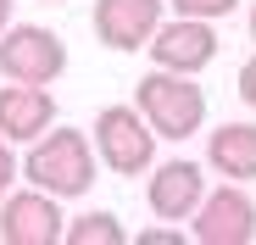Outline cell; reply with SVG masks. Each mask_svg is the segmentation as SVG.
<instances>
[{
    "mask_svg": "<svg viewBox=\"0 0 256 245\" xmlns=\"http://www.w3.org/2000/svg\"><path fill=\"white\" fill-rule=\"evenodd\" d=\"M95 156L100 150H90L84 128H50V134L34 140L22 173H28V184L50 190L56 200H72V195H84V190L95 184Z\"/></svg>",
    "mask_w": 256,
    "mask_h": 245,
    "instance_id": "1",
    "label": "cell"
},
{
    "mask_svg": "<svg viewBox=\"0 0 256 245\" xmlns=\"http://www.w3.org/2000/svg\"><path fill=\"white\" fill-rule=\"evenodd\" d=\"M134 106L150 117V128L162 140H190L206 122V95L195 90V72H173V67L145 72L134 84Z\"/></svg>",
    "mask_w": 256,
    "mask_h": 245,
    "instance_id": "2",
    "label": "cell"
},
{
    "mask_svg": "<svg viewBox=\"0 0 256 245\" xmlns=\"http://www.w3.org/2000/svg\"><path fill=\"white\" fill-rule=\"evenodd\" d=\"M95 150H100V162L112 173H122V178H134V173H145L150 162H156V128H150V117L140 112V106H106L100 117H95Z\"/></svg>",
    "mask_w": 256,
    "mask_h": 245,
    "instance_id": "3",
    "label": "cell"
},
{
    "mask_svg": "<svg viewBox=\"0 0 256 245\" xmlns=\"http://www.w3.org/2000/svg\"><path fill=\"white\" fill-rule=\"evenodd\" d=\"M67 72V45L62 34L39 28V22H12L0 34V78L17 84H56Z\"/></svg>",
    "mask_w": 256,
    "mask_h": 245,
    "instance_id": "4",
    "label": "cell"
},
{
    "mask_svg": "<svg viewBox=\"0 0 256 245\" xmlns=\"http://www.w3.org/2000/svg\"><path fill=\"white\" fill-rule=\"evenodd\" d=\"M200 245H250L256 240V200L245 195V184H223L200 200V212L190 218Z\"/></svg>",
    "mask_w": 256,
    "mask_h": 245,
    "instance_id": "5",
    "label": "cell"
},
{
    "mask_svg": "<svg viewBox=\"0 0 256 245\" xmlns=\"http://www.w3.org/2000/svg\"><path fill=\"white\" fill-rule=\"evenodd\" d=\"M67 234V218L56 212V195L50 190H17L0 200V240L6 245H56Z\"/></svg>",
    "mask_w": 256,
    "mask_h": 245,
    "instance_id": "6",
    "label": "cell"
},
{
    "mask_svg": "<svg viewBox=\"0 0 256 245\" xmlns=\"http://www.w3.org/2000/svg\"><path fill=\"white\" fill-rule=\"evenodd\" d=\"M156 67H173V72H200L212 67V56H218V28H212V17H173V22H162L150 34V45Z\"/></svg>",
    "mask_w": 256,
    "mask_h": 245,
    "instance_id": "7",
    "label": "cell"
},
{
    "mask_svg": "<svg viewBox=\"0 0 256 245\" xmlns=\"http://www.w3.org/2000/svg\"><path fill=\"white\" fill-rule=\"evenodd\" d=\"M167 0H95V39L112 50H145Z\"/></svg>",
    "mask_w": 256,
    "mask_h": 245,
    "instance_id": "8",
    "label": "cell"
},
{
    "mask_svg": "<svg viewBox=\"0 0 256 245\" xmlns=\"http://www.w3.org/2000/svg\"><path fill=\"white\" fill-rule=\"evenodd\" d=\"M150 212L162 223H184L200 212V200H206V173L195 168V162H162V168L150 173Z\"/></svg>",
    "mask_w": 256,
    "mask_h": 245,
    "instance_id": "9",
    "label": "cell"
},
{
    "mask_svg": "<svg viewBox=\"0 0 256 245\" xmlns=\"http://www.w3.org/2000/svg\"><path fill=\"white\" fill-rule=\"evenodd\" d=\"M56 122V100L45 84H17V78H6V90H0V134L6 140H39L50 134Z\"/></svg>",
    "mask_w": 256,
    "mask_h": 245,
    "instance_id": "10",
    "label": "cell"
},
{
    "mask_svg": "<svg viewBox=\"0 0 256 245\" xmlns=\"http://www.w3.org/2000/svg\"><path fill=\"white\" fill-rule=\"evenodd\" d=\"M206 162L223 178L250 184L256 178V122H218V128L206 134Z\"/></svg>",
    "mask_w": 256,
    "mask_h": 245,
    "instance_id": "11",
    "label": "cell"
},
{
    "mask_svg": "<svg viewBox=\"0 0 256 245\" xmlns=\"http://www.w3.org/2000/svg\"><path fill=\"white\" fill-rule=\"evenodd\" d=\"M62 240H67V245H122L128 234H122V223H117L112 212H84V218L67 223Z\"/></svg>",
    "mask_w": 256,
    "mask_h": 245,
    "instance_id": "12",
    "label": "cell"
},
{
    "mask_svg": "<svg viewBox=\"0 0 256 245\" xmlns=\"http://www.w3.org/2000/svg\"><path fill=\"white\" fill-rule=\"evenodd\" d=\"M167 6L184 12V17H212V22H218V17H228L240 6V0H167Z\"/></svg>",
    "mask_w": 256,
    "mask_h": 245,
    "instance_id": "13",
    "label": "cell"
},
{
    "mask_svg": "<svg viewBox=\"0 0 256 245\" xmlns=\"http://www.w3.org/2000/svg\"><path fill=\"white\" fill-rule=\"evenodd\" d=\"M12 184H17V156H12V140L0 134V195H6Z\"/></svg>",
    "mask_w": 256,
    "mask_h": 245,
    "instance_id": "14",
    "label": "cell"
},
{
    "mask_svg": "<svg viewBox=\"0 0 256 245\" xmlns=\"http://www.w3.org/2000/svg\"><path fill=\"white\" fill-rule=\"evenodd\" d=\"M134 245H184V234L178 228H140Z\"/></svg>",
    "mask_w": 256,
    "mask_h": 245,
    "instance_id": "15",
    "label": "cell"
},
{
    "mask_svg": "<svg viewBox=\"0 0 256 245\" xmlns=\"http://www.w3.org/2000/svg\"><path fill=\"white\" fill-rule=\"evenodd\" d=\"M240 100H245V106L256 112V56H250V62L240 67Z\"/></svg>",
    "mask_w": 256,
    "mask_h": 245,
    "instance_id": "16",
    "label": "cell"
},
{
    "mask_svg": "<svg viewBox=\"0 0 256 245\" xmlns=\"http://www.w3.org/2000/svg\"><path fill=\"white\" fill-rule=\"evenodd\" d=\"M12 28V0H0V34Z\"/></svg>",
    "mask_w": 256,
    "mask_h": 245,
    "instance_id": "17",
    "label": "cell"
},
{
    "mask_svg": "<svg viewBox=\"0 0 256 245\" xmlns=\"http://www.w3.org/2000/svg\"><path fill=\"white\" fill-rule=\"evenodd\" d=\"M250 39H256V0H250Z\"/></svg>",
    "mask_w": 256,
    "mask_h": 245,
    "instance_id": "18",
    "label": "cell"
}]
</instances>
